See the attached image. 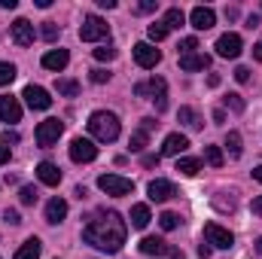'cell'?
Returning <instances> with one entry per match:
<instances>
[{"label":"cell","instance_id":"cell-8","mask_svg":"<svg viewBox=\"0 0 262 259\" xmlns=\"http://www.w3.org/2000/svg\"><path fill=\"white\" fill-rule=\"evenodd\" d=\"M61 131H64V122H58V119H43V122L37 125V143H40V146H55L58 137H61Z\"/></svg>","mask_w":262,"mask_h":259},{"label":"cell","instance_id":"cell-42","mask_svg":"<svg viewBox=\"0 0 262 259\" xmlns=\"http://www.w3.org/2000/svg\"><path fill=\"white\" fill-rule=\"evenodd\" d=\"M156 9V0H140L137 3V12H152Z\"/></svg>","mask_w":262,"mask_h":259},{"label":"cell","instance_id":"cell-46","mask_svg":"<svg viewBox=\"0 0 262 259\" xmlns=\"http://www.w3.org/2000/svg\"><path fill=\"white\" fill-rule=\"evenodd\" d=\"M140 122H143L140 128L146 131V134H149V131H152V128H156V125H159V122H156V119H149V116H146V119H140Z\"/></svg>","mask_w":262,"mask_h":259},{"label":"cell","instance_id":"cell-52","mask_svg":"<svg viewBox=\"0 0 262 259\" xmlns=\"http://www.w3.org/2000/svg\"><path fill=\"white\" fill-rule=\"evenodd\" d=\"M9 162V149L6 146H0V165H6Z\"/></svg>","mask_w":262,"mask_h":259},{"label":"cell","instance_id":"cell-16","mask_svg":"<svg viewBox=\"0 0 262 259\" xmlns=\"http://www.w3.org/2000/svg\"><path fill=\"white\" fill-rule=\"evenodd\" d=\"M18 119H21V104H18V98L3 95V98H0V122H18Z\"/></svg>","mask_w":262,"mask_h":259},{"label":"cell","instance_id":"cell-45","mask_svg":"<svg viewBox=\"0 0 262 259\" xmlns=\"http://www.w3.org/2000/svg\"><path fill=\"white\" fill-rule=\"evenodd\" d=\"M250 210H253L256 217H262V195H256V198H253V204H250Z\"/></svg>","mask_w":262,"mask_h":259},{"label":"cell","instance_id":"cell-9","mask_svg":"<svg viewBox=\"0 0 262 259\" xmlns=\"http://www.w3.org/2000/svg\"><path fill=\"white\" fill-rule=\"evenodd\" d=\"M21 98L28 101V107L31 110H49L52 107V98H49V92L43 89V85H25V92H21Z\"/></svg>","mask_w":262,"mask_h":259},{"label":"cell","instance_id":"cell-54","mask_svg":"<svg viewBox=\"0 0 262 259\" xmlns=\"http://www.w3.org/2000/svg\"><path fill=\"white\" fill-rule=\"evenodd\" d=\"M253 58H256V61H262V43H256V46H253Z\"/></svg>","mask_w":262,"mask_h":259},{"label":"cell","instance_id":"cell-4","mask_svg":"<svg viewBox=\"0 0 262 259\" xmlns=\"http://www.w3.org/2000/svg\"><path fill=\"white\" fill-rule=\"evenodd\" d=\"M98 189L113 195V198H122V195H131L134 183H131L128 177H119V174H101L98 177Z\"/></svg>","mask_w":262,"mask_h":259},{"label":"cell","instance_id":"cell-51","mask_svg":"<svg viewBox=\"0 0 262 259\" xmlns=\"http://www.w3.org/2000/svg\"><path fill=\"white\" fill-rule=\"evenodd\" d=\"M146 92H149L146 82H137V85H134V95H146Z\"/></svg>","mask_w":262,"mask_h":259},{"label":"cell","instance_id":"cell-3","mask_svg":"<svg viewBox=\"0 0 262 259\" xmlns=\"http://www.w3.org/2000/svg\"><path fill=\"white\" fill-rule=\"evenodd\" d=\"M107 37H110V25L101 15H85L82 18V28H79L82 43H98V40H107Z\"/></svg>","mask_w":262,"mask_h":259},{"label":"cell","instance_id":"cell-41","mask_svg":"<svg viewBox=\"0 0 262 259\" xmlns=\"http://www.w3.org/2000/svg\"><path fill=\"white\" fill-rule=\"evenodd\" d=\"M3 220H6L9 226H18V223H21V217H18V210H9V207L3 210Z\"/></svg>","mask_w":262,"mask_h":259},{"label":"cell","instance_id":"cell-38","mask_svg":"<svg viewBox=\"0 0 262 259\" xmlns=\"http://www.w3.org/2000/svg\"><path fill=\"white\" fill-rule=\"evenodd\" d=\"M95 58L98 61H113L116 58V49L113 46H101V49H95Z\"/></svg>","mask_w":262,"mask_h":259},{"label":"cell","instance_id":"cell-10","mask_svg":"<svg viewBox=\"0 0 262 259\" xmlns=\"http://www.w3.org/2000/svg\"><path fill=\"white\" fill-rule=\"evenodd\" d=\"M9 37H12V43L15 46H31L34 43V25L28 21V18H15L12 25H9Z\"/></svg>","mask_w":262,"mask_h":259},{"label":"cell","instance_id":"cell-28","mask_svg":"<svg viewBox=\"0 0 262 259\" xmlns=\"http://www.w3.org/2000/svg\"><path fill=\"white\" fill-rule=\"evenodd\" d=\"M146 89L152 92V101H162V98H165V89H168V82H165L162 76H152V79L146 82Z\"/></svg>","mask_w":262,"mask_h":259},{"label":"cell","instance_id":"cell-55","mask_svg":"<svg viewBox=\"0 0 262 259\" xmlns=\"http://www.w3.org/2000/svg\"><path fill=\"white\" fill-rule=\"evenodd\" d=\"M253 180H259V183H262V165H259V168H253Z\"/></svg>","mask_w":262,"mask_h":259},{"label":"cell","instance_id":"cell-30","mask_svg":"<svg viewBox=\"0 0 262 259\" xmlns=\"http://www.w3.org/2000/svg\"><path fill=\"white\" fill-rule=\"evenodd\" d=\"M159 226H162V229H165V232H174V229H177V226H180V217H177V213H174V210H165V213H162V217H159Z\"/></svg>","mask_w":262,"mask_h":259},{"label":"cell","instance_id":"cell-27","mask_svg":"<svg viewBox=\"0 0 262 259\" xmlns=\"http://www.w3.org/2000/svg\"><path fill=\"white\" fill-rule=\"evenodd\" d=\"M146 37H149L152 43H162V40L168 37V28H165V21H152V25L146 28Z\"/></svg>","mask_w":262,"mask_h":259},{"label":"cell","instance_id":"cell-1","mask_svg":"<svg viewBox=\"0 0 262 259\" xmlns=\"http://www.w3.org/2000/svg\"><path fill=\"white\" fill-rule=\"evenodd\" d=\"M125 235H128V226H125V220H122L116 210L101 213L98 220H92V223L82 229V241L92 244V247L101 250V253H116V250H122Z\"/></svg>","mask_w":262,"mask_h":259},{"label":"cell","instance_id":"cell-29","mask_svg":"<svg viewBox=\"0 0 262 259\" xmlns=\"http://www.w3.org/2000/svg\"><path fill=\"white\" fill-rule=\"evenodd\" d=\"M58 34H61V28H58L55 21H43V28H40V37H43L46 43H55V40H58Z\"/></svg>","mask_w":262,"mask_h":259},{"label":"cell","instance_id":"cell-5","mask_svg":"<svg viewBox=\"0 0 262 259\" xmlns=\"http://www.w3.org/2000/svg\"><path fill=\"white\" fill-rule=\"evenodd\" d=\"M140 253H146V256H171V259H183V250L171 247L168 241H162V238H156V235H146V238L140 241Z\"/></svg>","mask_w":262,"mask_h":259},{"label":"cell","instance_id":"cell-21","mask_svg":"<svg viewBox=\"0 0 262 259\" xmlns=\"http://www.w3.org/2000/svg\"><path fill=\"white\" fill-rule=\"evenodd\" d=\"M40 250H43L40 238H28V241L15 250V256H12V259H40Z\"/></svg>","mask_w":262,"mask_h":259},{"label":"cell","instance_id":"cell-13","mask_svg":"<svg viewBox=\"0 0 262 259\" xmlns=\"http://www.w3.org/2000/svg\"><path fill=\"white\" fill-rule=\"evenodd\" d=\"M189 21H192L195 31H210V28L216 25V12H213L210 6H195V9L189 12Z\"/></svg>","mask_w":262,"mask_h":259},{"label":"cell","instance_id":"cell-7","mask_svg":"<svg viewBox=\"0 0 262 259\" xmlns=\"http://www.w3.org/2000/svg\"><path fill=\"white\" fill-rule=\"evenodd\" d=\"M204 241H207L210 247H220V250H229V247L235 244V235H232L229 229H223V226H216V223H207V226H204Z\"/></svg>","mask_w":262,"mask_h":259},{"label":"cell","instance_id":"cell-26","mask_svg":"<svg viewBox=\"0 0 262 259\" xmlns=\"http://www.w3.org/2000/svg\"><path fill=\"white\" fill-rule=\"evenodd\" d=\"M226 146H229V156L238 159V156L244 153V146H241V134H238V131H229V134H226Z\"/></svg>","mask_w":262,"mask_h":259},{"label":"cell","instance_id":"cell-24","mask_svg":"<svg viewBox=\"0 0 262 259\" xmlns=\"http://www.w3.org/2000/svg\"><path fill=\"white\" fill-rule=\"evenodd\" d=\"M180 122H183L186 128H201V125H204L201 116H198L192 107H180Z\"/></svg>","mask_w":262,"mask_h":259},{"label":"cell","instance_id":"cell-53","mask_svg":"<svg viewBox=\"0 0 262 259\" xmlns=\"http://www.w3.org/2000/svg\"><path fill=\"white\" fill-rule=\"evenodd\" d=\"M207 85H213V89H216V85H220V76H216V73H210V76H207Z\"/></svg>","mask_w":262,"mask_h":259},{"label":"cell","instance_id":"cell-12","mask_svg":"<svg viewBox=\"0 0 262 259\" xmlns=\"http://www.w3.org/2000/svg\"><path fill=\"white\" fill-rule=\"evenodd\" d=\"M241 49H244V43H241L238 34H223V37L216 40V55H220V58H238Z\"/></svg>","mask_w":262,"mask_h":259},{"label":"cell","instance_id":"cell-31","mask_svg":"<svg viewBox=\"0 0 262 259\" xmlns=\"http://www.w3.org/2000/svg\"><path fill=\"white\" fill-rule=\"evenodd\" d=\"M58 95L76 98V95H79V82H76V79H58Z\"/></svg>","mask_w":262,"mask_h":259},{"label":"cell","instance_id":"cell-34","mask_svg":"<svg viewBox=\"0 0 262 259\" xmlns=\"http://www.w3.org/2000/svg\"><path fill=\"white\" fill-rule=\"evenodd\" d=\"M131 153H143V146H146V131L140 128V131H134V134H131Z\"/></svg>","mask_w":262,"mask_h":259},{"label":"cell","instance_id":"cell-22","mask_svg":"<svg viewBox=\"0 0 262 259\" xmlns=\"http://www.w3.org/2000/svg\"><path fill=\"white\" fill-rule=\"evenodd\" d=\"M149 220H152V213H149L146 204H134V207H131V226H134V229H146Z\"/></svg>","mask_w":262,"mask_h":259},{"label":"cell","instance_id":"cell-32","mask_svg":"<svg viewBox=\"0 0 262 259\" xmlns=\"http://www.w3.org/2000/svg\"><path fill=\"white\" fill-rule=\"evenodd\" d=\"M204 159H207V165H213V168H220V165L226 162L220 146H204Z\"/></svg>","mask_w":262,"mask_h":259},{"label":"cell","instance_id":"cell-23","mask_svg":"<svg viewBox=\"0 0 262 259\" xmlns=\"http://www.w3.org/2000/svg\"><path fill=\"white\" fill-rule=\"evenodd\" d=\"M183 21H186V15H183L180 6H171V9L165 12V28H168V31H171V28H183Z\"/></svg>","mask_w":262,"mask_h":259},{"label":"cell","instance_id":"cell-14","mask_svg":"<svg viewBox=\"0 0 262 259\" xmlns=\"http://www.w3.org/2000/svg\"><path fill=\"white\" fill-rule=\"evenodd\" d=\"M146 192H149V201H168V198H174L177 195V186L171 183V180H152L149 186H146Z\"/></svg>","mask_w":262,"mask_h":259},{"label":"cell","instance_id":"cell-19","mask_svg":"<svg viewBox=\"0 0 262 259\" xmlns=\"http://www.w3.org/2000/svg\"><path fill=\"white\" fill-rule=\"evenodd\" d=\"M207 67H210V55H201V52H192V55H183L180 58V70H186V73L207 70Z\"/></svg>","mask_w":262,"mask_h":259},{"label":"cell","instance_id":"cell-37","mask_svg":"<svg viewBox=\"0 0 262 259\" xmlns=\"http://www.w3.org/2000/svg\"><path fill=\"white\" fill-rule=\"evenodd\" d=\"M18 201H21V204H37V189H34V186H21Z\"/></svg>","mask_w":262,"mask_h":259},{"label":"cell","instance_id":"cell-11","mask_svg":"<svg viewBox=\"0 0 262 259\" xmlns=\"http://www.w3.org/2000/svg\"><path fill=\"white\" fill-rule=\"evenodd\" d=\"M134 61H137V67L149 70V67H156L162 61V52H159L152 43H137V46H134Z\"/></svg>","mask_w":262,"mask_h":259},{"label":"cell","instance_id":"cell-6","mask_svg":"<svg viewBox=\"0 0 262 259\" xmlns=\"http://www.w3.org/2000/svg\"><path fill=\"white\" fill-rule=\"evenodd\" d=\"M70 159H73L76 165H89V162L98 159V146H95L89 137H73V140H70Z\"/></svg>","mask_w":262,"mask_h":259},{"label":"cell","instance_id":"cell-33","mask_svg":"<svg viewBox=\"0 0 262 259\" xmlns=\"http://www.w3.org/2000/svg\"><path fill=\"white\" fill-rule=\"evenodd\" d=\"M15 79V64H9V61H0V85H9Z\"/></svg>","mask_w":262,"mask_h":259},{"label":"cell","instance_id":"cell-2","mask_svg":"<svg viewBox=\"0 0 262 259\" xmlns=\"http://www.w3.org/2000/svg\"><path fill=\"white\" fill-rule=\"evenodd\" d=\"M119 116L116 113H107V110H95L92 116H89V131H92V137L95 140H101V143H113L116 137H119Z\"/></svg>","mask_w":262,"mask_h":259},{"label":"cell","instance_id":"cell-17","mask_svg":"<svg viewBox=\"0 0 262 259\" xmlns=\"http://www.w3.org/2000/svg\"><path fill=\"white\" fill-rule=\"evenodd\" d=\"M37 177H40L43 186H58L61 183V168L55 162H40L37 165Z\"/></svg>","mask_w":262,"mask_h":259},{"label":"cell","instance_id":"cell-39","mask_svg":"<svg viewBox=\"0 0 262 259\" xmlns=\"http://www.w3.org/2000/svg\"><path fill=\"white\" fill-rule=\"evenodd\" d=\"M89 76H92V82H98V85H101V82H110V73H107L104 67H95Z\"/></svg>","mask_w":262,"mask_h":259},{"label":"cell","instance_id":"cell-15","mask_svg":"<svg viewBox=\"0 0 262 259\" xmlns=\"http://www.w3.org/2000/svg\"><path fill=\"white\" fill-rule=\"evenodd\" d=\"M186 149H189V137L180 134V131L168 134L165 143H162V156H180V153H186Z\"/></svg>","mask_w":262,"mask_h":259},{"label":"cell","instance_id":"cell-40","mask_svg":"<svg viewBox=\"0 0 262 259\" xmlns=\"http://www.w3.org/2000/svg\"><path fill=\"white\" fill-rule=\"evenodd\" d=\"M9 143H18V134H15V131H3V134H0V146L9 149Z\"/></svg>","mask_w":262,"mask_h":259},{"label":"cell","instance_id":"cell-20","mask_svg":"<svg viewBox=\"0 0 262 259\" xmlns=\"http://www.w3.org/2000/svg\"><path fill=\"white\" fill-rule=\"evenodd\" d=\"M64 217H67V201H64V198H52V201L46 204V223L58 226Z\"/></svg>","mask_w":262,"mask_h":259},{"label":"cell","instance_id":"cell-47","mask_svg":"<svg viewBox=\"0 0 262 259\" xmlns=\"http://www.w3.org/2000/svg\"><path fill=\"white\" fill-rule=\"evenodd\" d=\"M213 122L223 125V122H226V110H213Z\"/></svg>","mask_w":262,"mask_h":259},{"label":"cell","instance_id":"cell-48","mask_svg":"<svg viewBox=\"0 0 262 259\" xmlns=\"http://www.w3.org/2000/svg\"><path fill=\"white\" fill-rule=\"evenodd\" d=\"M143 165H146V168H156V165H159V156H143Z\"/></svg>","mask_w":262,"mask_h":259},{"label":"cell","instance_id":"cell-49","mask_svg":"<svg viewBox=\"0 0 262 259\" xmlns=\"http://www.w3.org/2000/svg\"><path fill=\"white\" fill-rule=\"evenodd\" d=\"M18 6V0H0V9H15Z\"/></svg>","mask_w":262,"mask_h":259},{"label":"cell","instance_id":"cell-44","mask_svg":"<svg viewBox=\"0 0 262 259\" xmlns=\"http://www.w3.org/2000/svg\"><path fill=\"white\" fill-rule=\"evenodd\" d=\"M210 253H213V247H210L207 241H204V244H198V256H201V259H207Z\"/></svg>","mask_w":262,"mask_h":259},{"label":"cell","instance_id":"cell-43","mask_svg":"<svg viewBox=\"0 0 262 259\" xmlns=\"http://www.w3.org/2000/svg\"><path fill=\"white\" fill-rule=\"evenodd\" d=\"M235 79H238V82H247V79H250V70H247V67H235Z\"/></svg>","mask_w":262,"mask_h":259},{"label":"cell","instance_id":"cell-25","mask_svg":"<svg viewBox=\"0 0 262 259\" xmlns=\"http://www.w3.org/2000/svg\"><path fill=\"white\" fill-rule=\"evenodd\" d=\"M177 171L186 174V177H195L198 171H201V162L198 159H177Z\"/></svg>","mask_w":262,"mask_h":259},{"label":"cell","instance_id":"cell-36","mask_svg":"<svg viewBox=\"0 0 262 259\" xmlns=\"http://www.w3.org/2000/svg\"><path fill=\"white\" fill-rule=\"evenodd\" d=\"M226 107H232L235 113H244V98L232 92V95H226Z\"/></svg>","mask_w":262,"mask_h":259},{"label":"cell","instance_id":"cell-35","mask_svg":"<svg viewBox=\"0 0 262 259\" xmlns=\"http://www.w3.org/2000/svg\"><path fill=\"white\" fill-rule=\"evenodd\" d=\"M177 49H180V58H183V55H192V52L198 49V40H195V37H183Z\"/></svg>","mask_w":262,"mask_h":259},{"label":"cell","instance_id":"cell-18","mask_svg":"<svg viewBox=\"0 0 262 259\" xmlns=\"http://www.w3.org/2000/svg\"><path fill=\"white\" fill-rule=\"evenodd\" d=\"M67 61H70L67 49H49V52L43 55V67H46V70H52V73L64 70V67H67Z\"/></svg>","mask_w":262,"mask_h":259},{"label":"cell","instance_id":"cell-50","mask_svg":"<svg viewBox=\"0 0 262 259\" xmlns=\"http://www.w3.org/2000/svg\"><path fill=\"white\" fill-rule=\"evenodd\" d=\"M98 6H104V9H116V0H98Z\"/></svg>","mask_w":262,"mask_h":259},{"label":"cell","instance_id":"cell-56","mask_svg":"<svg viewBox=\"0 0 262 259\" xmlns=\"http://www.w3.org/2000/svg\"><path fill=\"white\" fill-rule=\"evenodd\" d=\"M256 253H262V238H256Z\"/></svg>","mask_w":262,"mask_h":259}]
</instances>
